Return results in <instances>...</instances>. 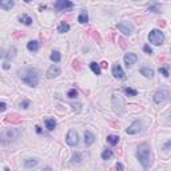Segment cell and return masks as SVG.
<instances>
[{
	"label": "cell",
	"instance_id": "cell-1",
	"mask_svg": "<svg viewBox=\"0 0 171 171\" xmlns=\"http://www.w3.org/2000/svg\"><path fill=\"white\" fill-rule=\"evenodd\" d=\"M136 158L140 162V165L143 166L144 168L150 167L153 165V155H151V148L147 143H143L138 147V151H136Z\"/></svg>",
	"mask_w": 171,
	"mask_h": 171
},
{
	"label": "cell",
	"instance_id": "cell-2",
	"mask_svg": "<svg viewBox=\"0 0 171 171\" xmlns=\"http://www.w3.org/2000/svg\"><path fill=\"white\" fill-rule=\"evenodd\" d=\"M19 76L26 84L31 86V87H36L39 84V72L35 68H23L19 71Z\"/></svg>",
	"mask_w": 171,
	"mask_h": 171
},
{
	"label": "cell",
	"instance_id": "cell-3",
	"mask_svg": "<svg viewBox=\"0 0 171 171\" xmlns=\"http://www.w3.org/2000/svg\"><path fill=\"white\" fill-rule=\"evenodd\" d=\"M19 135H20V131H19V130H15V128H7V130H4V131L1 132L0 138H1V142L6 144V143H8V142L16 140V139L19 138Z\"/></svg>",
	"mask_w": 171,
	"mask_h": 171
},
{
	"label": "cell",
	"instance_id": "cell-4",
	"mask_svg": "<svg viewBox=\"0 0 171 171\" xmlns=\"http://www.w3.org/2000/svg\"><path fill=\"white\" fill-rule=\"evenodd\" d=\"M111 104H112V108H114V111L116 112L118 115H122L124 111V100L122 96L116 95L114 94L111 98Z\"/></svg>",
	"mask_w": 171,
	"mask_h": 171
},
{
	"label": "cell",
	"instance_id": "cell-5",
	"mask_svg": "<svg viewBox=\"0 0 171 171\" xmlns=\"http://www.w3.org/2000/svg\"><path fill=\"white\" fill-rule=\"evenodd\" d=\"M148 42L154 45H160L165 42V35L160 30H153L148 35Z\"/></svg>",
	"mask_w": 171,
	"mask_h": 171
},
{
	"label": "cell",
	"instance_id": "cell-6",
	"mask_svg": "<svg viewBox=\"0 0 171 171\" xmlns=\"http://www.w3.org/2000/svg\"><path fill=\"white\" fill-rule=\"evenodd\" d=\"M168 96H170V92L167 90H159V91H156L155 95H154V102L158 103V104L165 103L168 99Z\"/></svg>",
	"mask_w": 171,
	"mask_h": 171
},
{
	"label": "cell",
	"instance_id": "cell-7",
	"mask_svg": "<svg viewBox=\"0 0 171 171\" xmlns=\"http://www.w3.org/2000/svg\"><path fill=\"white\" fill-rule=\"evenodd\" d=\"M72 7H74V3L70 0H56V3H55L56 11H67V9H71Z\"/></svg>",
	"mask_w": 171,
	"mask_h": 171
},
{
	"label": "cell",
	"instance_id": "cell-8",
	"mask_svg": "<svg viewBox=\"0 0 171 171\" xmlns=\"http://www.w3.org/2000/svg\"><path fill=\"white\" fill-rule=\"evenodd\" d=\"M66 142L68 146H71V147H75L76 144H78L79 142V138H78V134H76L75 130H70L68 134H67V138H66Z\"/></svg>",
	"mask_w": 171,
	"mask_h": 171
},
{
	"label": "cell",
	"instance_id": "cell-9",
	"mask_svg": "<svg viewBox=\"0 0 171 171\" xmlns=\"http://www.w3.org/2000/svg\"><path fill=\"white\" fill-rule=\"evenodd\" d=\"M142 127H143L142 120H135L131 126H128V128L126 130V132L127 134H130V135H134V134H138V132L142 131Z\"/></svg>",
	"mask_w": 171,
	"mask_h": 171
},
{
	"label": "cell",
	"instance_id": "cell-10",
	"mask_svg": "<svg viewBox=\"0 0 171 171\" xmlns=\"http://www.w3.org/2000/svg\"><path fill=\"white\" fill-rule=\"evenodd\" d=\"M118 30L123 33V35H131L134 28H132V26L128 21H120V23H118Z\"/></svg>",
	"mask_w": 171,
	"mask_h": 171
},
{
	"label": "cell",
	"instance_id": "cell-11",
	"mask_svg": "<svg viewBox=\"0 0 171 171\" xmlns=\"http://www.w3.org/2000/svg\"><path fill=\"white\" fill-rule=\"evenodd\" d=\"M112 75H114V78L120 79V80L126 79V74H124V71L122 70V67L119 66V63H115L114 66H112Z\"/></svg>",
	"mask_w": 171,
	"mask_h": 171
},
{
	"label": "cell",
	"instance_id": "cell-12",
	"mask_svg": "<svg viewBox=\"0 0 171 171\" xmlns=\"http://www.w3.org/2000/svg\"><path fill=\"white\" fill-rule=\"evenodd\" d=\"M60 72H62L60 67L56 66V64H54V66H51L50 68L47 70V74H45V76H47L48 79H54V78H56V76L60 75Z\"/></svg>",
	"mask_w": 171,
	"mask_h": 171
},
{
	"label": "cell",
	"instance_id": "cell-13",
	"mask_svg": "<svg viewBox=\"0 0 171 171\" xmlns=\"http://www.w3.org/2000/svg\"><path fill=\"white\" fill-rule=\"evenodd\" d=\"M138 62V56L135 54H132V52H128V54L124 55V64L127 67H131L132 64H135Z\"/></svg>",
	"mask_w": 171,
	"mask_h": 171
},
{
	"label": "cell",
	"instance_id": "cell-14",
	"mask_svg": "<svg viewBox=\"0 0 171 171\" xmlns=\"http://www.w3.org/2000/svg\"><path fill=\"white\" fill-rule=\"evenodd\" d=\"M27 48H28V51H31V52H36V51H39L40 43L38 42V40H31V42H28V43H27Z\"/></svg>",
	"mask_w": 171,
	"mask_h": 171
},
{
	"label": "cell",
	"instance_id": "cell-15",
	"mask_svg": "<svg viewBox=\"0 0 171 171\" xmlns=\"http://www.w3.org/2000/svg\"><path fill=\"white\" fill-rule=\"evenodd\" d=\"M6 122H8V123H13V124H19L21 122V118L19 116L18 114H11L6 118Z\"/></svg>",
	"mask_w": 171,
	"mask_h": 171
},
{
	"label": "cell",
	"instance_id": "cell-16",
	"mask_svg": "<svg viewBox=\"0 0 171 171\" xmlns=\"http://www.w3.org/2000/svg\"><path fill=\"white\" fill-rule=\"evenodd\" d=\"M94 142H95V136H94L92 132H90V131L84 132V143L87 144V146H91Z\"/></svg>",
	"mask_w": 171,
	"mask_h": 171
},
{
	"label": "cell",
	"instance_id": "cell-17",
	"mask_svg": "<svg viewBox=\"0 0 171 171\" xmlns=\"http://www.w3.org/2000/svg\"><path fill=\"white\" fill-rule=\"evenodd\" d=\"M13 7V1L12 0H0V8L3 11H8Z\"/></svg>",
	"mask_w": 171,
	"mask_h": 171
},
{
	"label": "cell",
	"instance_id": "cell-18",
	"mask_svg": "<svg viewBox=\"0 0 171 171\" xmlns=\"http://www.w3.org/2000/svg\"><path fill=\"white\" fill-rule=\"evenodd\" d=\"M140 74L147 79H151L154 76V71L150 68V67H142L140 68Z\"/></svg>",
	"mask_w": 171,
	"mask_h": 171
},
{
	"label": "cell",
	"instance_id": "cell-19",
	"mask_svg": "<svg viewBox=\"0 0 171 171\" xmlns=\"http://www.w3.org/2000/svg\"><path fill=\"white\" fill-rule=\"evenodd\" d=\"M70 31V24L67 21H60L59 26H57V32L59 33H64Z\"/></svg>",
	"mask_w": 171,
	"mask_h": 171
},
{
	"label": "cell",
	"instance_id": "cell-20",
	"mask_svg": "<svg viewBox=\"0 0 171 171\" xmlns=\"http://www.w3.org/2000/svg\"><path fill=\"white\" fill-rule=\"evenodd\" d=\"M38 163H39V160L38 159H27L26 162H24V167L26 168H32V167H36Z\"/></svg>",
	"mask_w": 171,
	"mask_h": 171
},
{
	"label": "cell",
	"instance_id": "cell-21",
	"mask_svg": "<svg viewBox=\"0 0 171 171\" xmlns=\"http://www.w3.org/2000/svg\"><path fill=\"white\" fill-rule=\"evenodd\" d=\"M45 128L48 130V131H52V130L56 127V122H55L54 119H45Z\"/></svg>",
	"mask_w": 171,
	"mask_h": 171
},
{
	"label": "cell",
	"instance_id": "cell-22",
	"mask_svg": "<svg viewBox=\"0 0 171 171\" xmlns=\"http://www.w3.org/2000/svg\"><path fill=\"white\" fill-rule=\"evenodd\" d=\"M78 21L80 24L87 23V21H88V13H87V12H86V11H82L80 15H79V18H78Z\"/></svg>",
	"mask_w": 171,
	"mask_h": 171
},
{
	"label": "cell",
	"instance_id": "cell-23",
	"mask_svg": "<svg viewBox=\"0 0 171 171\" xmlns=\"http://www.w3.org/2000/svg\"><path fill=\"white\" fill-rule=\"evenodd\" d=\"M51 60L52 62H55V63H59L60 62V59H62V55H60V52L59 51H52L51 52Z\"/></svg>",
	"mask_w": 171,
	"mask_h": 171
},
{
	"label": "cell",
	"instance_id": "cell-24",
	"mask_svg": "<svg viewBox=\"0 0 171 171\" xmlns=\"http://www.w3.org/2000/svg\"><path fill=\"white\" fill-rule=\"evenodd\" d=\"M107 142L110 144H112V146H116L118 142H119V136L118 135H108L107 136Z\"/></svg>",
	"mask_w": 171,
	"mask_h": 171
},
{
	"label": "cell",
	"instance_id": "cell-25",
	"mask_svg": "<svg viewBox=\"0 0 171 171\" xmlns=\"http://www.w3.org/2000/svg\"><path fill=\"white\" fill-rule=\"evenodd\" d=\"M90 68L92 70V72L95 74V75H100V66L98 63H95V62H92V63L90 64Z\"/></svg>",
	"mask_w": 171,
	"mask_h": 171
},
{
	"label": "cell",
	"instance_id": "cell-26",
	"mask_svg": "<svg viewBox=\"0 0 171 171\" xmlns=\"http://www.w3.org/2000/svg\"><path fill=\"white\" fill-rule=\"evenodd\" d=\"M112 151L111 150H108V148H106V150H103V153H102V159L103 160H108L110 158H112Z\"/></svg>",
	"mask_w": 171,
	"mask_h": 171
},
{
	"label": "cell",
	"instance_id": "cell-27",
	"mask_svg": "<svg viewBox=\"0 0 171 171\" xmlns=\"http://www.w3.org/2000/svg\"><path fill=\"white\" fill-rule=\"evenodd\" d=\"M19 20H20V23L26 24V26H31V24H32V18H30L28 15H23Z\"/></svg>",
	"mask_w": 171,
	"mask_h": 171
},
{
	"label": "cell",
	"instance_id": "cell-28",
	"mask_svg": "<svg viewBox=\"0 0 171 171\" xmlns=\"http://www.w3.org/2000/svg\"><path fill=\"white\" fill-rule=\"evenodd\" d=\"M124 92H126V95H128V96H136L138 95V91L134 90V88H130V87L124 88Z\"/></svg>",
	"mask_w": 171,
	"mask_h": 171
},
{
	"label": "cell",
	"instance_id": "cell-29",
	"mask_svg": "<svg viewBox=\"0 0 171 171\" xmlns=\"http://www.w3.org/2000/svg\"><path fill=\"white\" fill-rule=\"evenodd\" d=\"M148 11H151V12H154V13H156V12H159V11H160V6H159V4H156V3H154V4H151V6L148 7Z\"/></svg>",
	"mask_w": 171,
	"mask_h": 171
},
{
	"label": "cell",
	"instance_id": "cell-30",
	"mask_svg": "<svg viewBox=\"0 0 171 171\" xmlns=\"http://www.w3.org/2000/svg\"><path fill=\"white\" fill-rule=\"evenodd\" d=\"M72 163H80L82 162V155L79 153H75L72 155V159H71Z\"/></svg>",
	"mask_w": 171,
	"mask_h": 171
},
{
	"label": "cell",
	"instance_id": "cell-31",
	"mask_svg": "<svg viewBox=\"0 0 171 171\" xmlns=\"http://www.w3.org/2000/svg\"><path fill=\"white\" fill-rule=\"evenodd\" d=\"M67 96H68L70 99H75L76 96H78V91H76L75 88H71V90L67 92Z\"/></svg>",
	"mask_w": 171,
	"mask_h": 171
},
{
	"label": "cell",
	"instance_id": "cell-32",
	"mask_svg": "<svg viewBox=\"0 0 171 171\" xmlns=\"http://www.w3.org/2000/svg\"><path fill=\"white\" fill-rule=\"evenodd\" d=\"M88 33H90V35L92 36L95 40H98V43L102 42V39H100V36H99V33H98V31H88Z\"/></svg>",
	"mask_w": 171,
	"mask_h": 171
},
{
	"label": "cell",
	"instance_id": "cell-33",
	"mask_svg": "<svg viewBox=\"0 0 171 171\" xmlns=\"http://www.w3.org/2000/svg\"><path fill=\"white\" fill-rule=\"evenodd\" d=\"M72 67H74V70H75V71H80V70H82L80 62H79V60H74V62H72Z\"/></svg>",
	"mask_w": 171,
	"mask_h": 171
},
{
	"label": "cell",
	"instance_id": "cell-34",
	"mask_svg": "<svg viewBox=\"0 0 171 171\" xmlns=\"http://www.w3.org/2000/svg\"><path fill=\"white\" fill-rule=\"evenodd\" d=\"M159 72H160V74H163V76H165V78H167V76L170 75V74H168V70L166 68V67H160Z\"/></svg>",
	"mask_w": 171,
	"mask_h": 171
},
{
	"label": "cell",
	"instance_id": "cell-35",
	"mask_svg": "<svg viewBox=\"0 0 171 171\" xmlns=\"http://www.w3.org/2000/svg\"><path fill=\"white\" fill-rule=\"evenodd\" d=\"M143 51L146 52L147 55H151V54H153V50H151V47H150L148 44H146V45L143 47Z\"/></svg>",
	"mask_w": 171,
	"mask_h": 171
},
{
	"label": "cell",
	"instance_id": "cell-36",
	"mask_svg": "<svg viewBox=\"0 0 171 171\" xmlns=\"http://www.w3.org/2000/svg\"><path fill=\"white\" fill-rule=\"evenodd\" d=\"M20 107L24 108V110H26V108H28V107H30V102H28V100H23V102L20 103Z\"/></svg>",
	"mask_w": 171,
	"mask_h": 171
},
{
	"label": "cell",
	"instance_id": "cell-37",
	"mask_svg": "<svg viewBox=\"0 0 171 171\" xmlns=\"http://www.w3.org/2000/svg\"><path fill=\"white\" fill-rule=\"evenodd\" d=\"M7 110V106L4 102H1V104H0V111H6Z\"/></svg>",
	"mask_w": 171,
	"mask_h": 171
},
{
	"label": "cell",
	"instance_id": "cell-38",
	"mask_svg": "<svg viewBox=\"0 0 171 171\" xmlns=\"http://www.w3.org/2000/svg\"><path fill=\"white\" fill-rule=\"evenodd\" d=\"M163 148H165V150H167V148H171V140H168L167 143L165 144V147H163Z\"/></svg>",
	"mask_w": 171,
	"mask_h": 171
},
{
	"label": "cell",
	"instance_id": "cell-39",
	"mask_svg": "<svg viewBox=\"0 0 171 171\" xmlns=\"http://www.w3.org/2000/svg\"><path fill=\"white\" fill-rule=\"evenodd\" d=\"M3 68H4V70H8V68H9V64L7 63V62H4V63H3Z\"/></svg>",
	"mask_w": 171,
	"mask_h": 171
},
{
	"label": "cell",
	"instance_id": "cell-40",
	"mask_svg": "<svg viewBox=\"0 0 171 171\" xmlns=\"http://www.w3.org/2000/svg\"><path fill=\"white\" fill-rule=\"evenodd\" d=\"M119 42H120V47H122V48L126 47V44H124V40H123V39H119Z\"/></svg>",
	"mask_w": 171,
	"mask_h": 171
},
{
	"label": "cell",
	"instance_id": "cell-41",
	"mask_svg": "<svg viewBox=\"0 0 171 171\" xmlns=\"http://www.w3.org/2000/svg\"><path fill=\"white\" fill-rule=\"evenodd\" d=\"M123 165H120V163H118V165H116V170H123Z\"/></svg>",
	"mask_w": 171,
	"mask_h": 171
},
{
	"label": "cell",
	"instance_id": "cell-42",
	"mask_svg": "<svg viewBox=\"0 0 171 171\" xmlns=\"http://www.w3.org/2000/svg\"><path fill=\"white\" fill-rule=\"evenodd\" d=\"M100 66H102L103 68H107V62H102V63H100Z\"/></svg>",
	"mask_w": 171,
	"mask_h": 171
},
{
	"label": "cell",
	"instance_id": "cell-43",
	"mask_svg": "<svg viewBox=\"0 0 171 171\" xmlns=\"http://www.w3.org/2000/svg\"><path fill=\"white\" fill-rule=\"evenodd\" d=\"M159 26H160V27H166V21H159Z\"/></svg>",
	"mask_w": 171,
	"mask_h": 171
},
{
	"label": "cell",
	"instance_id": "cell-44",
	"mask_svg": "<svg viewBox=\"0 0 171 171\" xmlns=\"http://www.w3.org/2000/svg\"><path fill=\"white\" fill-rule=\"evenodd\" d=\"M36 132H38V134H40V132H42V130H40V127H36Z\"/></svg>",
	"mask_w": 171,
	"mask_h": 171
},
{
	"label": "cell",
	"instance_id": "cell-45",
	"mask_svg": "<svg viewBox=\"0 0 171 171\" xmlns=\"http://www.w3.org/2000/svg\"><path fill=\"white\" fill-rule=\"evenodd\" d=\"M24 1H26V3H30V1H31V0H24Z\"/></svg>",
	"mask_w": 171,
	"mask_h": 171
},
{
	"label": "cell",
	"instance_id": "cell-46",
	"mask_svg": "<svg viewBox=\"0 0 171 171\" xmlns=\"http://www.w3.org/2000/svg\"><path fill=\"white\" fill-rule=\"evenodd\" d=\"M170 119H171V115H170Z\"/></svg>",
	"mask_w": 171,
	"mask_h": 171
}]
</instances>
